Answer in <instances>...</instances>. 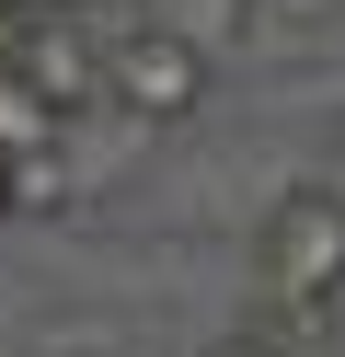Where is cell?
Returning a JSON list of instances; mask_svg holds the SVG:
<instances>
[{
    "mask_svg": "<svg viewBox=\"0 0 345 357\" xmlns=\"http://www.w3.org/2000/svg\"><path fill=\"white\" fill-rule=\"evenodd\" d=\"M253 288L276 311H334L345 300V185L334 173H288L253 219Z\"/></svg>",
    "mask_w": 345,
    "mask_h": 357,
    "instance_id": "obj_1",
    "label": "cell"
},
{
    "mask_svg": "<svg viewBox=\"0 0 345 357\" xmlns=\"http://www.w3.org/2000/svg\"><path fill=\"white\" fill-rule=\"evenodd\" d=\"M207 58H219L207 35L161 24V12H127V24H104V93L127 104V116H150V127H184V116H207V93H219Z\"/></svg>",
    "mask_w": 345,
    "mask_h": 357,
    "instance_id": "obj_2",
    "label": "cell"
},
{
    "mask_svg": "<svg viewBox=\"0 0 345 357\" xmlns=\"http://www.w3.org/2000/svg\"><path fill=\"white\" fill-rule=\"evenodd\" d=\"M12 70L35 81L58 116L104 104V12H23V35H12Z\"/></svg>",
    "mask_w": 345,
    "mask_h": 357,
    "instance_id": "obj_3",
    "label": "cell"
},
{
    "mask_svg": "<svg viewBox=\"0 0 345 357\" xmlns=\"http://www.w3.org/2000/svg\"><path fill=\"white\" fill-rule=\"evenodd\" d=\"M46 139H58V104L0 58V162H23V150H46Z\"/></svg>",
    "mask_w": 345,
    "mask_h": 357,
    "instance_id": "obj_4",
    "label": "cell"
},
{
    "mask_svg": "<svg viewBox=\"0 0 345 357\" xmlns=\"http://www.w3.org/2000/svg\"><path fill=\"white\" fill-rule=\"evenodd\" d=\"M196 357H299V334H276V323H265V334H207Z\"/></svg>",
    "mask_w": 345,
    "mask_h": 357,
    "instance_id": "obj_5",
    "label": "cell"
},
{
    "mask_svg": "<svg viewBox=\"0 0 345 357\" xmlns=\"http://www.w3.org/2000/svg\"><path fill=\"white\" fill-rule=\"evenodd\" d=\"M12 12H104V0H12Z\"/></svg>",
    "mask_w": 345,
    "mask_h": 357,
    "instance_id": "obj_6",
    "label": "cell"
},
{
    "mask_svg": "<svg viewBox=\"0 0 345 357\" xmlns=\"http://www.w3.org/2000/svg\"><path fill=\"white\" fill-rule=\"evenodd\" d=\"M0 231H12V162H0Z\"/></svg>",
    "mask_w": 345,
    "mask_h": 357,
    "instance_id": "obj_7",
    "label": "cell"
}]
</instances>
